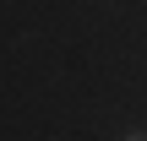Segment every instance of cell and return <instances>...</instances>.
<instances>
[{
    "instance_id": "obj_1",
    "label": "cell",
    "mask_w": 147,
    "mask_h": 141,
    "mask_svg": "<svg viewBox=\"0 0 147 141\" xmlns=\"http://www.w3.org/2000/svg\"><path fill=\"white\" fill-rule=\"evenodd\" d=\"M125 141H147V130H131V136H125Z\"/></svg>"
}]
</instances>
